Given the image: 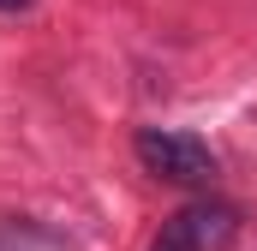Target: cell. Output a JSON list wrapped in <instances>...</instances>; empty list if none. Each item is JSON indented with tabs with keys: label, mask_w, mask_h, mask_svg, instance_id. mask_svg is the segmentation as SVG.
Returning a JSON list of instances; mask_svg holds the SVG:
<instances>
[{
	"label": "cell",
	"mask_w": 257,
	"mask_h": 251,
	"mask_svg": "<svg viewBox=\"0 0 257 251\" xmlns=\"http://www.w3.org/2000/svg\"><path fill=\"white\" fill-rule=\"evenodd\" d=\"M132 150H138V162H144L156 180H168V186H209V180H215V156H209V144L192 138V132L138 126Z\"/></svg>",
	"instance_id": "1"
},
{
	"label": "cell",
	"mask_w": 257,
	"mask_h": 251,
	"mask_svg": "<svg viewBox=\"0 0 257 251\" xmlns=\"http://www.w3.org/2000/svg\"><path fill=\"white\" fill-rule=\"evenodd\" d=\"M233 239H239V215L227 203H186L162 227L156 251H227Z\"/></svg>",
	"instance_id": "2"
},
{
	"label": "cell",
	"mask_w": 257,
	"mask_h": 251,
	"mask_svg": "<svg viewBox=\"0 0 257 251\" xmlns=\"http://www.w3.org/2000/svg\"><path fill=\"white\" fill-rule=\"evenodd\" d=\"M0 12H30V0H0Z\"/></svg>",
	"instance_id": "3"
}]
</instances>
